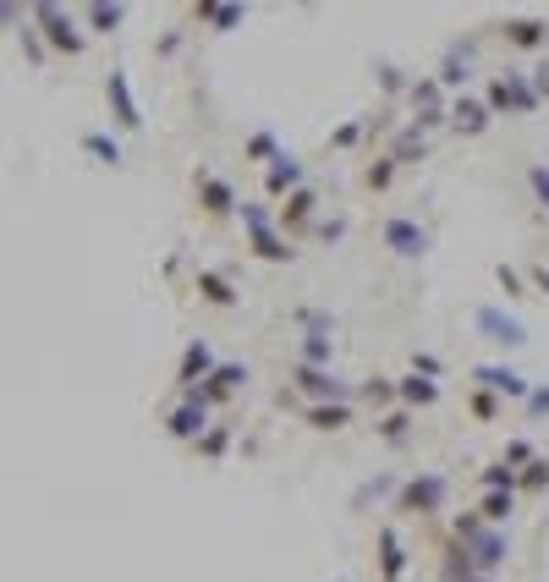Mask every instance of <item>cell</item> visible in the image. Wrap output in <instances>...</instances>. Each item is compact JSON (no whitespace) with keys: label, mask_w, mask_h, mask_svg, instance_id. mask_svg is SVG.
<instances>
[{"label":"cell","mask_w":549,"mask_h":582,"mask_svg":"<svg viewBox=\"0 0 549 582\" xmlns=\"http://www.w3.org/2000/svg\"><path fill=\"white\" fill-rule=\"evenodd\" d=\"M242 226H248V237H253V253H258V258H269V264H281V258H292L286 237H274V226H269V214H264L258 204H242Z\"/></svg>","instance_id":"obj_1"},{"label":"cell","mask_w":549,"mask_h":582,"mask_svg":"<svg viewBox=\"0 0 549 582\" xmlns=\"http://www.w3.org/2000/svg\"><path fill=\"white\" fill-rule=\"evenodd\" d=\"M385 248H390V253H401V258H423V248H429V231L418 226V220H401V214H390V220H385Z\"/></svg>","instance_id":"obj_2"},{"label":"cell","mask_w":549,"mask_h":582,"mask_svg":"<svg viewBox=\"0 0 549 582\" xmlns=\"http://www.w3.org/2000/svg\"><path fill=\"white\" fill-rule=\"evenodd\" d=\"M33 17L44 22V33H50L56 50H66V56H77V50H83V33H77V22H72L61 6H33Z\"/></svg>","instance_id":"obj_3"},{"label":"cell","mask_w":549,"mask_h":582,"mask_svg":"<svg viewBox=\"0 0 549 582\" xmlns=\"http://www.w3.org/2000/svg\"><path fill=\"white\" fill-rule=\"evenodd\" d=\"M209 374H214V352H209V341H193L187 352H181V369H176V385H181V390L193 395V390H198V385H204Z\"/></svg>","instance_id":"obj_4"},{"label":"cell","mask_w":549,"mask_h":582,"mask_svg":"<svg viewBox=\"0 0 549 582\" xmlns=\"http://www.w3.org/2000/svg\"><path fill=\"white\" fill-rule=\"evenodd\" d=\"M170 434L198 445V439L209 434V401H198V395H187V401H181V407L170 413Z\"/></svg>","instance_id":"obj_5"},{"label":"cell","mask_w":549,"mask_h":582,"mask_svg":"<svg viewBox=\"0 0 549 582\" xmlns=\"http://www.w3.org/2000/svg\"><path fill=\"white\" fill-rule=\"evenodd\" d=\"M440 500H445V478L440 473H423V478H412L401 489V511H440Z\"/></svg>","instance_id":"obj_6"},{"label":"cell","mask_w":549,"mask_h":582,"mask_svg":"<svg viewBox=\"0 0 549 582\" xmlns=\"http://www.w3.org/2000/svg\"><path fill=\"white\" fill-rule=\"evenodd\" d=\"M478 330H484V341H500V346H527V330L517 325V319H506L500 308H478Z\"/></svg>","instance_id":"obj_7"},{"label":"cell","mask_w":549,"mask_h":582,"mask_svg":"<svg viewBox=\"0 0 549 582\" xmlns=\"http://www.w3.org/2000/svg\"><path fill=\"white\" fill-rule=\"evenodd\" d=\"M538 105V94L522 83V77H500V83H489V110H533Z\"/></svg>","instance_id":"obj_8"},{"label":"cell","mask_w":549,"mask_h":582,"mask_svg":"<svg viewBox=\"0 0 549 582\" xmlns=\"http://www.w3.org/2000/svg\"><path fill=\"white\" fill-rule=\"evenodd\" d=\"M105 94H110V105H116V121H121L126 132H137V126H144V116H137V100H132V88H126V72H121V66L105 77Z\"/></svg>","instance_id":"obj_9"},{"label":"cell","mask_w":549,"mask_h":582,"mask_svg":"<svg viewBox=\"0 0 549 582\" xmlns=\"http://www.w3.org/2000/svg\"><path fill=\"white\" fill-rule=\"evenodd\" d=\"M242 379H248V369H237V363H220V369H214V374H209V379H204V385L193 390V395L214 407V401H225V395H231V390H237Z\"/></svg>","instance_id":"obj_10"},{"label":"cell","mask_w":549,"mask_h":582,"mask_svg":"<svg viewBox=\"0 0 549 582\" xmlns=\"http://www.w3.org/2000/svg\"><path fill=\"white\" fill-rule=\"evenodd\" d=\"M473 379H478V385H489V390H506V395H533V385H527L517 369H500V363H484Z\"/></svg>","instance_id":"obj_11"},{"label":"cell","mask_w":549,"mask_h":582,"mask_svg":"<svg viewBox=\"0 0 549 582\" xmlns=\"http://www.w3.org/2000/svg\"><path fill=\"white\" fill-rule=\"evenodd\" d=\"M198 198H204V209L209 214H225L237 204V193H231V182H220L214 170H198Z\"/></svg>","instance_id":"obj_12"},{"label":"cell","mask_w":549,"mask_h":582,"mask_svg":"<svg viewBox=\"0 0 549 582\" xmlns=\"http://www.w3.org/2000/svg\"><path fill=\"white\" fill-rule=\"evenodd\" d=\"M401 571H406V550L396 539V527H379V577L385 582H401Z\"/></svg>","instance_id":"obj_13"},{"label":"cell","mask_w":549,"mask_h":582,"mask_svg":"<svg viewBox=\"0 0 549 582\" xmlns=\"http://www.w3.org/2000/svg\"><path fill=\"white\" fill-rule=\"evenodd\" d=\"M264 187H269V198H281L286 187H292V193H302V165H297L292 154H281V160L269 165V176H264Z\"/></svg>","instance_id":"obj_14"},{"label":"cell","mask_w":549,"mask_h":582,"mask_svg":"<svg viewBox=\"0 0 549 582\" xmlns=\"http://www.w3.org/2000/svg\"><path fill=\"white\" fill-rule=\"evenodd\" d=\"M489 116H494V110L478 105V100H456V105H450V126H456V132H484Z\"/></svg>","instance_id":"obj_15"},{"label":"cell","mask_w":549,"mask_h":582,"mask_svg":"<svg viewBox=\"0 0 549 582\" xmlns=\"http://www.w3.org/2000/svg\"><path fill=\"white\" fill-rule=\"evenodd\" d=\"M506 39L522 44V50H538V44H549V22H527V17H517V22H506Z\"/></svg>","instance_id":"obj_16"},{"label":"cell","mask_w":549,"mask_h":582,"mask_svg":"<svg viewBox=\"0 0 549 582\" xmlns=\"http://www.w3.org/2000/svg\"><path fill=\"white\" fill-rule=\"evenodd\" d=\"M198 291H204V302H214V308H231V302H237L231 281L214 275V270H198Z\"/></svg>","instance_id":"obj_17"},{"label":"cell","mask_w":549,"mask_h":582,"mask_svg":"<svg viewBox=\"0 0 549 582\" xmlns=\"http://www.w3.org/2000/svg\"><path fill=\"white\" fill-rule=\"evenodd\" d=\"M396 395L406 401V407H429V401H440V385H434V379H418V374H412V379H401V385H396Z\"/></svg>","instance_id":"obj_18"},{"label":"cell","mask_w":549,"mask_h":582,"mask_svg":"<svg viewBox=\"0 0 549 582\" xmlns=\"http://www.w3.org/2000/svg\"><path fill=\"white\" fill-rule=\"evenodd\" d=\"M297 390H308V395H346V385L336 374H318V369H297Z\"/></svg>","instance_id":"obj_19"},{"label":"cell","mask_w":549,"mask_h":582,"mask_svg":"<svg viewBox=\"0 0 549 582\" xmlns=\"http://www.w3.org/2000/svg\"><path fill=\"white\" fill-rule=\"evenodd\" d=\"M313 204H318V198H313V187L292 193V198H286V209H281V226H302V220L313 214Z\"/></svg>","instance_id":"obj_20"},{"label":"cell","mask_w":549,"mask_h":582,"mask_svg":"<svg viewBox=\"0 0 549 582\" xmlns=\"http://www.w3.org/2000/svg\"><path fill=\"white\" fill-rule=\"evenodd\" d=\"M83 149H88V154H94L100 165H121V143H110V138H105V132H88V138H83Z\"/></svg>","instance_id":"obj_21"},{"label":"cell","mask_w":549,"mask_h":582,"mask_svg":"<svg viewBox=\"0 0 549 582\" xmlns=\"http://www.w3.org/2000/svg\"><path fill=\"white\" fill-rule=\"evenodd\" d=\"M126 17V6H88V22H94V33H116Z\"/></svg>","instance_id":"obj_22"},{"label":"cell","mask_w":549,"mask_h":582,"mask_svg":"<svg viewBox=\"0 0 549 582\" xmlns=\"http://www.w3.org/2000/svg\"><path fill=\"white\" fill-rule=\"evenodd\" d=\"M511 511H517L511 495H500V489H489V495H484V522H506Z\"/></svg>","instance_id":"obj_23"},{"label":"cell","mask_w":549,"mask_h":582,"mask_svg":"<svg viewBox=\"0 0 549 582\" xmlns=\"http://www.w3.org/2000/svg\"><path fill=\"white\" fill-rule=\"evenodd\" d=\"M198 17H204V22H214V28H231V22H242V6H209V0H204Z\"/></svg>","instance_id":"obj_24"},{"label":"cell","mask_w":549,"mask_h":582,"mask_svg":"<svg viewBox=\"0 0 549 582\" xmlns=\"http://www.w3.org/2000/svg\"><path fill=\"white\" fill-rule=\"evenodd\" d=\"M248 160H281V154H274V132H253V138H248Z\"/></svg>","instance_id":"obj_25"},{"label":"cell","mask_w":549,"mask_h":582,"mask_svg":"<svg viewBox=\"0 0 549 582\" xmlns=\"http://www.w3.org/2000/svg\"><path fill=\"white\" fill-rule=\"evenodd\" d=\"M308 423H313V429H341V423H346V407H313Z\"/></svg>","instance_id":"obj_26"},{"label":"cell","mask_w":549,"mask_h":582,"mask_svg":"<svg viewBox=\"0 0 549 582\" xmlns=\"http://www.w3.org/2000/svg\"><path fill=\"white\" fill-rule=\"evenodd\" d=\"M406 423H412V418H406V413H390V418H385V423H379V434H385V439H390V445H401V439H406Z\"/></svg>","instance_id":"obj_27"},{"label":"cell","mask_w":549,"mask_h":582,"mask_svg":"<svg viewBox=\"0 0 549 582\" xmlns=\"http://www.w3.org/2000/svg\"><path fill=\"white\" fill-rule=\"evenodd\" d=\"M527 182H533V193H538V204L549 209V165H527Z\"/></svg>","instance_id":"obj_28"},{"label":"cell","mask_w":549,"mask_h":582,"mask_svg":"<svg viewBox=\"0 0 549 582\" xmlns=\"http://www.w3.org/2000/svg\"><path fill=\"white\" fill-rule=\"evenodd\" d=\"M225 451V429H209L204 439H198V456H220Z\"/></svg>","instance_id":"obj_29"},{"label":"cell","mask_w":549,"mask_h":582,"mask_svg":"<svg viewBox=\"0 0 549 582\" xmlns=\"http://www.w3.org/2000/svg\"><path fill=\"white\" fill-rule=\"evenodd\" d=\"M544 483H549V462H533L527 478H522V489H544Z\"/></svg>","instance_id":"obj_30"},{"label":"cell","mask_w":549,"mask_h":582,"mask_svg":"<svg viewBox=\"0 0 549 582\" xmlns=\"http://www.w3.org/2000/svg\"><path fill=\"white\" fill-rule=\"evenodd\" d=\"M494 275H500V286H506V297H522V281H517V270H506V264H500Z\"/></svg>","instance_id":"obj_31"},{"label":"cell","mask_w":549,"mask_h":582,"mask_svg":"<svg viewBox=\"0 0 549 582\" xmlns=\"http://www.w3.org/2000/svg\"><path fill=\"white\" fill-rule=\"evenodd\" d=\"M390 170H396V160H385V165H374V170H369V187H385V182H390Z\"/></svg>","instance_id":"obj_32"},{"label":"cell","mask_w":549,"mask_h":582,"mask_svg":"<svg viewBox=\"0 0 549 582\" xmlns=\"http://www.w3.org/2000/svg\"><path fill=\"white\" fill-rule=\"evenodd\" d=\"M473 413H478V418H494V413H500V407H494V395L478 390V395H473Z\"/></svg>","instance_id":"obj_33"},{"label":"cell","mask_w":549,"mask_h":582,"mask_svg":"<svg viewBox=\"0 0 549 582\" xmlns=\"http://www.w3.org/2000/svg\"><path fill=\"white\" fill-rule=\"evenodd\" d=\"M506 462H527V439H511L506 445Z\"/></svg>","instance_id":"obj_34"},{"label":"cell","mask_w":549,"mask_h":582,"mask_svg":"<svg viewBox=\"0 0 549 582\" xmlns=\"http://www.w3.org/2000/svg\"><path fill=\"white\" fill-rule=\"evenodd\" d=\"M527 401H533V413H549V390H533Z\"/></svg>","instance_id":"obj_35"},{"label":"cell","mask_w":549,"mask_h":582,"mask_svg":"<svg viewBox=\"0 0 549 582\" xmlns=\"http://www.w3.org/2000/svg\"><path fill=\"white\" fill-rule=\"evenodd\" d=\"M533 286H538V291H549V270H544V264L533 270Z\"/></svg>","instance_id":"obj_36"}]
</instances>
